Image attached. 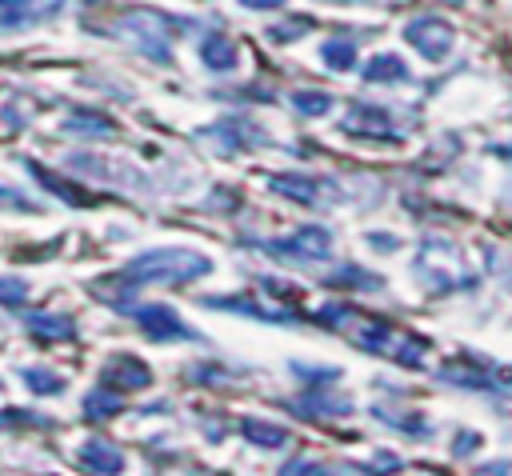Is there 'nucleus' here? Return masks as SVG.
<instances>
[{
    "instance_id": "obj_1",
    "label": "nucleus",
    "mask_w": 512,
    "mask_h": 476,
    "mask_svg": "<svg viewBox=\"0 0 512 476\" xmlns=\"http://www.w3.org/2000/svg\"><path fill=\"white\" fill-rule=\"evenodd\" d=\"M208 272H212V264L200 252H188V248H156V252L136 256L116 280L128 284V288H140V284H184V280H196V276H208Z\"/></svg>"
},
{
    "instance_id": "obj_2",
    "label": "nucleus",
    "mask_w": 512,
    "mask_h": 476,
    "mask_svg": "<svg viewBox=\"0 0 512 476\" xmlns=\"http://www.w3.org/2000/svg\"><path fill=\"white\" fill-rule=\"evenodd\" d=\"M404 36L412 40V48L420 52V56H428V60H444L448 52H452V28L440 20V16H420V20H412L408 28H404Z\"/></svg>"
},
{
    "instance_id": "obj_3",
    "label": "nucleus",
    "mask_w": 512,
    "mask_h": 476,
    "mask_svg": "<svg viewBox=\"0 0 512 476\" xmlns=\"http://www.w3.org/2000/svg\"><path fill=\"white\" fill-rule=\"evenodd\" d=\"M136 324L144 328L148 340H192V336H196L168 304H148V308H140V312H136Z\"/></svg>"
},
{
    "instance_id": "obj_4",
    "label": "nucleus",
    "mask_w": 512,
    "mask_h": 476,
    "mask_svg": "<svg viewBox=\"0 0 512 476\" xmlns=\"http://www.w3.org/2000/svg\"><path fill=\"white\" fill-rule=\"evenodd\" d=\"M56 8H60V0H0V32L28 28V24L52 16Z\"/></svg>"
},
{
    "instance_id": "obj_5",
    "label": "nucleus",
    "mask_w": 512,
    "mask_h": 476,
    "mask_svg": "<svg viewBox=\"0 0 512 476\" xmlns=\"http://www.w3.org/2000/svg\"><path fill=\"white\" fill-rule=\"evenodd\" d=\"M152 380V372L136 360V356H116L104 364V384H112L116 392H132V388H144Z\"/></svg>"
},
{
    "instance_id": "obj_6",
    "label": "nucleus",
    "mask_w": 512,
    "mask_h": 476,
    "mask_svg": "<svg viewBox=\"0 0 512 476\" xmlns=\"http://www.w3.org/2000/svg\"><path fill=\"white\" fill-rule=\"evenodd\" d=\"M272 248H276V252H292V256H300V260H324L328 248H332V240H328L324 228H300L292 240L272 244Z\"/></svg>"
},
{
    "instance_id": "obj_7",
    "label": "nucleus",
    "mask_w": 512,
    "mask_h": 476,
    "mask_svg": "<svg viewBox=\"0 0 512 476\" xmlns=\"http://www.w3.org/2000/svg\"><path fill=\"white\" fill-rule=\"evenodd\" d=\"M76 460L84 468H92V472H120L124 468V456L112 444H104V440H84L80 452H76Z\"/></svg>"
},
{
    "instance_id": "obj_8",
    "label": "nucleus",
    "mask_w": 512,
    "mask_h": 476,
    "mask_svg": "<svg viewBox=\"0 0 512 476\" xmlns=\"http://www.w3.org/2000/svg\"><path fill=\"white\" fill-rule=\"evenodd\" d=\"M24 324H28V332L40 336V340H72V336H76L72 316H56V312H32Z\"/></svg>"
},
{
    "instance_id": "obj_9",
    "label": "nucleus",
    "mask_w": 512,
    "mask_h": 476,
    "mask_svg": "<svg viewBox=\"0 0 512 476\" xmlns=\"http://www.w3.org/2000/svg\"><path fill=\"white\" fill-rule=\"evenodd\" d=\"M200 60L212 72H228V68H236V48H232L228 36H204L200 40Z\"/></svg>"
},
{
    "instance_id": "obj_10",
    "label": "nucleus",
    "mask_w": 512,
    "mask_h": 476,
    "mask_svg": "<svg viewBox=\"0 0 512 476\" xmlns=\"http://www.w3.org/2000/svg\"><path fill=\"white\" fill-rule=\"evenodd\" d=\"M364 80H372V84H400V80H408V64L400 56H372L368 68H364Z\"/></svg>"
},
{
    "instance_id": "obj_11",
    "label": "nucleus",
    "mask_w": 512,
    "mask_h": 476,
    "mask_svg": "<svg viewBox=\"0 0 512 476\" xmlns=\"http://www.w3.org/2000/svg\"><path fill=\"white\" fill-rule=\"evenodd\" d=\"M64 132H80V136H108L112 132V120L108 116H96V112H72L64 120Z\"/></svg>"
},
{
    "instance_id": "obj_12",
    "label": "nucleus",
    "mask_w": 512,
    "mask_h": 476,
    "mask_svg": "<svg viewBox=\"0 0 512 476\" xmlns=\"http://www.w3.org/2000/svg\"><path fill=\"white\" fill-rule=\"evenodd\" d=\"M120 408H124V400L112 396V392H88V396H84V416H88V420H108V416H116Z\"/></svg>"
},
{
    "instance_id": "obj_13",
    "label": "nucleus",
    "mask_w": 512,
    "mask_h": 476,
    "mask_svg": "<svg viewBox=\"0 0 512 476\" xmlns=\"http://www.w3.org/2000/svg\"><path fill=\"white\" fill-rule=\"evenodd\" d=\"M320 60L328 68H352L356 64V44L352 40H328V44H320Z\"/></svg>"
},
{
    "instance_id": "obj_14",
    "label": "nucleus",
    "mask_w": 512,
    "mask_h": 476,
    "mask_svg": "<svg viewBox=\"0 0 512 476\" xmlns=\"http://www.w3.org/2000/svg\"><path fill=\"white\" fill-rule=\"evenodd\" d=\"M20 376H24V384H28L36 396H48V392H64V376H56V372H48V368H24Z\"/></svg>"
},
{
    "instance_id": "obj_15",
    "label": "nucleus",
    "mask_w": 512,
    "mask_h": 476,
    "mask_svg": "<svg viewBox=\"0 0 512 476\" xmlns=\"http://www.w3.org/2000/svg\"><path fill=\"white\" fill-rule=\"evenodd\" d=\"M244 436L252 440V444H260V448H276V444H284V428H276V424H264V420H244Z\"/></svg>"
},
{
    "instance_id": "obj_16",
    "label": "nucleus",
    "mask_w": 512,
    "mask_h": 476,
    "mask_svg": "<svg viewBox=\"0 0 512 476\" xmlns=\"http://www.w3.org/2000/svg\"><path fill=\"white\" fill-rule=\"evenodd\" d=\"M272 188L276 192H284V196H292V200H300V204H316V196H320V184L316 180H272Z\"/></svg>"
},
{
    "instance_id": "obj_17",
    "label": "nucleus",
    "mask_w": 512,
    "mask_h": 476,
    "mask_svg": "<svg viewBox=\"0 0 512 476\" xmlns=\"http://www.w3.org/2000/svg\"><path fill=\"white\" fill-rule=\"evenodd\" d=\"M296 408L300 412H312V416H344V412H352V400H324L320 392H312V400H304Z\"/></svg>"
},
{
    "instance_id": "obj_18",
    "label": "nucleus",
    "mask_w": 512,
    "mask_h": 476,
    "mask_svg": "<svg viewBox=\"0 0 512 476\" xmlns=\"http://www.w3.org/2000/svg\"><path fill=\"white\" fill-rule=\"evenodd\" d=\"M292 104L300 108V112H308V116H320V112H328V96L324 92H292Z\"/></svg>"
},
{
    "instance_id": "obj_19",
    "label": "nucleus",
    "mask_w": 512,
    "mask_h": 476,
    "mask_svg": "<svg viewBox=\"0 0 512 476\" xmlns=\"http://www.w3.org/2000/svg\"><path fill=\"white\" fill-rule=\"evenodd\" d=\"M28 296V284L16 276H0V304H20Z\"/></svg>"
},
{
    "instance_id": "obj_20",
    "label": "nucleus",
    "mask_w": 512,
    "mask_h": 476,
    "mask_svg": "<svg viewBox=\"0 0 512 476\" xmlns=\"http://www.w3.org/2000/svg\"><path fill=\"white\" fill-rule=\"evenodd\" d=\"M300 32H308V20H296V24H276L268 36H272V40H296Z\"/></svg>"
},
{
    "instance_id": "obj_21",
    "label": "nucleus",
    "mask_w": 512,
    "mask_h": 476,
    "mask_svg": "<svg viewBox=\"0 0 512 476\" xmlns=\"http://www.w3.org/2000/svg\"><path fill=\"white\" fill-rule=\"evenodd\" d=\"M0 208H36V204L16 188H0Z\"/></svg>"
},
{
    "instance_id": "obj_22",
    "label": "nucleus",
    "mask_w": 512,
    "mask_h": 476,
    "mask_svg": "<svg viewBox=\"0 0 512 476\" xmlns=\"http://www.w3.org/2000/svg\"><path fill=\"white\" fill-rule=\"evenodd\" d=\"M476 440H480V436H476V432H464V436H460V440H456V456H464V452H468V448H472V444H476Z\"/></svg>"
},
{
    "instance_id": "obj_23",
    "label": "nucleus",
    "mask_w": 512,
    "mask_h": 476,
    "mask_svg": "<svg viewBox=\"0 0 512 476\" xmlns=\"http://www.w3.org/2000/svg\"><path fill=\"white\" fill-rule=\"evenodd\" d=\"M244 8H280V4H288V0H240Z\"/></svg>"
}]
</instances>
